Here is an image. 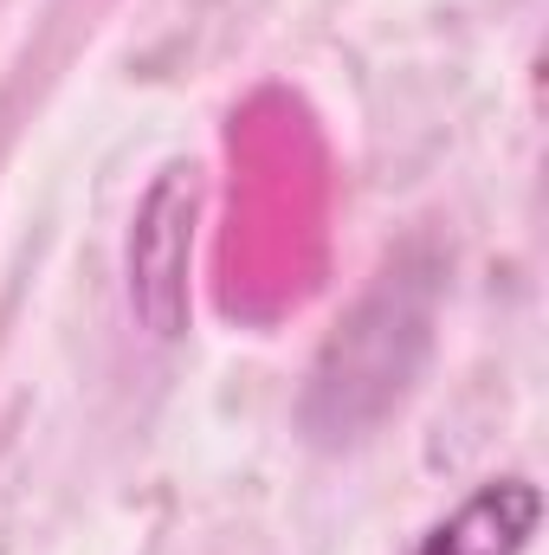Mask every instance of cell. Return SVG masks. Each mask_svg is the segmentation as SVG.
<instances>
[{
	"label": "cell",
	"instance_id": "obj_1",
	"mask_svg": "<svg viewBox=\"0 0 549 555\" xmlns=\"http://www.w3.org/2000/svg\"><path fill=\"white\" fill-rule=\"evenodd\" d=\"M188 253H194V181L175 168L149 188L130 233V297L155 336H181L188 323Z\"/></svg>",
	"mask_w": 549,
	"mask_h": 555
},
{
	"label": "cell",
	"instance_id": "obj_2",
	"mask_svg": "<svg viewBox=\"0 0 549 555\" xmlns=\"http://www.w3.org/2000/svg\"><path fill=\"white\" fill-rule=\"evenodd\" d=\"M537 511H544V498L531 478H491L413 555H524L531 530H537Z\"/></svg>",
	"mask_w": 549,
	"mask_h": 555
}]
</instances>
